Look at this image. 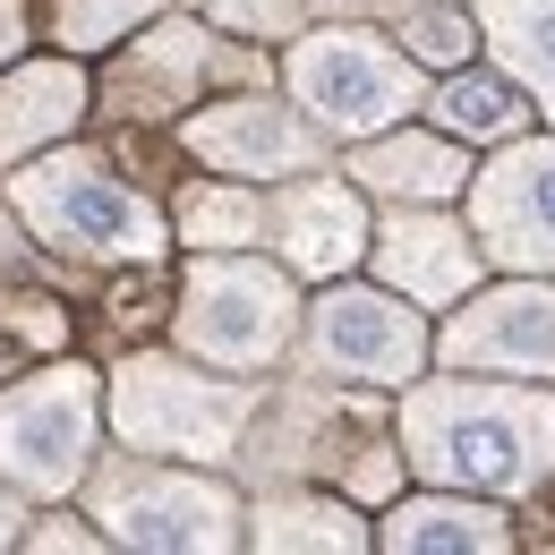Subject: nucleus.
Masks as SVG:
<instances>
[{"label": "nucleus", "mask_w": 555, "mask_h": 555, "mask_svg": "<svg viewBox=\"0 0 555 555\" xmlns=\"http://www.w3.org/2000/svg\"><path fill=\"white\" fill-rule=\"evenodd\" d=\"M367 248H376L385 291H402L418 308H462V299L479 291V257H487L479 231H462L453 214H436V206L385 214V231H376Z\"/></svg>", "instance_id": "obj_13"}, {"label": "nucleus", "mask_w": 555, "mask_h": 555, "mask_svg": "<svg viewBox=\"0 0 555 555\" xmlns=\"http://www.w3.org/2000/svg\"><path fill=\"white\" fill-rule=\"evenodd\" d=\"M94 521L112 547H163V555H222L248 539V504L222 479H197L163 453H94Z\"/></svg>", "instance_id": "obj_5"}, {"label": "nucleus", "mask_w": 555, "mask_h": 555, "mask_svg": "<svg viewBox=\"0 0 555 555\" xmlns=\"http://www.w3.org/2000/svg\"><path fill=\"white\" fill-rule=\"evenodd\" d=\"M180 145L206 163V171H231V180H299V171H325V129L282 103L266 86L248 94H222V103H189L180 112Z\"/></svg>", "instance_id": "obj_9"}, {"label": "nucleus", "mask_w": 555, "mask_h": 555, "mask_svg": "<svg viewBox=\"0 0 555 555\" xmlns=\"http://www.w3.org/2000/svg\"><path fill=\"white\" fill-rule=\"evenodd\" d=\"M402 462L427 487H470V495H530L555 479V393L487 385V367H453L436 385L402 393Z\"/></svg>", "instance_id": "obj_1"}, {"label": "nucleus", "mask_w": 555, "mask_h": 555, "mask_svg": "<svg viewBox=\"0 0 555 555\" xmlns=\"http://www.w3.org/2000/svg\"><path fill=\"white\" fill-rule=\"evenodd\" d=\"M17 43H26V0H0V69L17 61Z\"/></svg>", "instance_id": "obj_27"}, {"label": "nucleus", "mask_w": 555, "mask_h": 555, "mask_svg": "<svg viewBox=\"0 0 555 555\" xmlns=\"http://www.w3.org/2000/svg\"><path fill=\"white\" fill-rule=\"evenodd\" d=\"M427 112H436V129H453L462 145H504V138H521V120L539 112L513 77H479L470 61L462 69H444V86L427 94Z\"/></svg>", "instance_id": "obj_20"}, {"label": "nucleus", "mask_w": 555, "mask_h": 555, "mask_svg": "<svg viewBox=\"0 0 555 555\" xmlns=\"http://www.w3.org/2000/svg\"><path fill=\"white\" fill-rule=\"evenodd\" d=\"M282 86H291V103L325 138H350V145L393 129V120H411L427 103V77H418V61L393 35H376V26H325V17L291 35Z\"/></svg>", "instance_id": "obj_4"}, {"label": "nucleus", "mask_w": 555, "mask_h": 555, "mask_svg": "<svg viewBox=\"0 0 555 555\" xmlns=\"http://www.w3.org/2000/svg\"><path fill=\"white\" fill-rule=\"evenodd\" d=\"M444 367H487V376H530L555 385V291L547 282H504L462 299V317L436 334Z\"/></svg>", "instance_id": "obj_11"}, {"label": "nucleus", "mask_w": 555, "mask_h": 555, "mask_svg": "<svg viewBox=\"0 0 555 555\" xmlns=\"http://www.w3.org/2000/svg\"><path fill=\"white\" fill-rule=\"evenodd\" d=\"M266 240L282 248V266L299 282H334L367 257V206L350 180H325V171H299L266 197Z\"/></svg>", "instance_id": "obj_12"}, {"label": "nucleus", "mask_w": 555, "mask_h": 555, "mask_svg": "<svg viewBox=\"0 0 555 555\" xmlns=\"http://www.w3.org/2000/svg\"><path fill=\"white\" fill-rule=\"evenodd\" d=\"M248 547H274V555H291V547H334V555H350V547H367V521L350 513L343 495L266 487V495L248 504Z\"/></svg>", "instance_id": "obj_19"}, {"label": "nucleus", "mask_w": 555, "mask_h": 555, "mask_svg": "<svg viewBox=\"0 0 555 555\" xmlns=\"http://www.w3.org/2000/svg\"><path fill=\"white\" fill-rule=\"evenodd\" d=\"M189 9H206L214 26H231V35H274V43H291V35L317 26V9H334V0H189Z\"/></svg>", "instance_id": "obj_25"}, {"label": "nucleus", "mask_w": 555, "mask_h": 555, "mask_svg": "<svg viewBox=\"0 0 555 555\" xmlns=\"http://www.w3.org/2000/svg\"><path fill=\"white\" fill-rule=\"evenodd\" d=\"M86 120V69L77 61H9L0 69V171L61 145Z\"/></svg>", "instance_id": "obj_16"}, {"label": "nucleus", "mask_w": 555, "mask_h": 555, "mask_svg": "<svg viewBox=\"0 0 555 555\" xmlns=\"http://www.w3.org/2000/svg\"><path fill=\"white\" fill-rule=\"evenodd\" d=\"M479 43H487L479 17H462V9H444V0H411V9H402V52H411L418 69H462Z\"/></svg>", "instance_id": "obj_22"}, {"label": "nucleus", "mask_w": 555, "mask_h": 555, "mask_svg": "<svg viewBox=\"0 0 555 555\" xmlns=\"http://www.w3.org/2000/svg\"><path fill=\"white\" fill-rule=\"evenodd\" d=\"M9 214L77 266H154L171 248V222L154 197H138L103 154H77V145H43L9 171Z\"/></svg>", "instance_id": "obj_2"}, {"label": "nucleus", "mask_w": 555, "mask_h": 555, "mask_svg": "<svg viewBox=\"0 0 555 555\" xmlns=\"http://www.w3.org/2000/svg\"><path fill=\"white\" fill-rule=\"evenodd\" d=\"M17 547H69V555H94L103 547V530H77V521H26V539Z\"/></svg>", "instance_id": "obj_26"}, {"label": "nucleus", "mask_w": 555, "mask_h": 555, "mask_svg": "<svg viewBox=\"0 0 555 555\" xmlns=\"http://www.w3.org/2000/svg\"><path fill=\"white\" fill-rule=\"evenodd\" d=\"M376 539L393 555H495V547H513V521L495 504H479L470 487H436V495L393 504Z\"/></svg>", "instance_id": "obj_17"}, {"label": "nucleus", "mask_w": 555, "mask_h": 555, "mask_svg": "<svg viewBox=\"0 0 555 555\" xmlns=\"http://www.w3.org/2000/svg\"><path fill=\"white\" fill-rule=\"evenodd\" d=\"M214 61H222V43H214L206 26L163 17V26H145L138 43L120 52V69L103 77V94H112L120 120H163V112H189V103H197V86L214 77Z\"/></svg>", "instance_id": "obj_14"}, {"label": "nucleus", "mask_w": 555, "mask_h": 555, "mask_svg": "<svg viewBox=\"0 0 555 555\" xmlns=\"http://www.w3.org/2000/svg\"><path fill=\"white\" fill-rule=\"evenodd\" d=\"M171 231L189 240V248H257L266 240V197L248 189V180H197L189 197H180V214H171Z\"/></svg>", "instance_id": "obj_21"}, {"label": "nucleus", "mask_w": 555, "mask_h": 555, "mask_svg": "<svg viewBox=\"0 0 555 555\" xmlns=\"http://www.w3.org/2000/svg\"><path fill=\"white\" fill-rule=\"evenodd\" d=\"M61 343H69L61 308H43V299H0V376H17L35 350L61 359Z\"/></svg>", "instance_id": "obj_24"}, {"label": "nucleus", "mask_w": 555, "mask_h": 555, "mask_svg": "<svg viewBox=\"0 0 555 555\" xmlns=\"http://www.w3.org/2000/svg\"><path fill=\"white\" fill-rule=\"evenodd\" d=\"M257 418H266V393L240 385V367H189L163 350L120 359L103 385V427L163 462H240Z\"/></svg>", "instance_id": "obj_3"}, {"label": "nucleus", "mask_w": 555, "mask_h": 555, "mask_svg": "<svg viewBox=\"0 0 555 555\" xmlns=\"http://www.w3.org/2000/svg\"><path fill=\"white\" fill-rule=\"evenodd\" d=\"M17 539H26V495L0 479V547H17Z\"/></svg>", "instance_id": "obj_28"}, {"label": "nucleus", "mask_w": 555, "mask_h": 555, "mask_svg": "<svg viewBox=\"0 0 555 555\" xmlns=\"http://www.w3.org/2000/svg\"><path fill=\"white\" fill-rule=\"evenodd\" d=\"M418 367H427V325H418V299L402 291H325L299 325V376L317 385L385 393V385H411Z\"/></svg>", "instance_id": "obj_8"}, {"label": "nucleus", "mask_w": 555, "mask_h": 555, "mask_svg": "<svg viewBox=\"0 0 555 555\" xmlns=\"http://www.w3.org/2000/svg\"><path fill=\"white\" fill-rule=\"evenodd\" d=\"M180 350L206 359V367H274L291 334H299V291H291V266H266L248 248H206L189 282H180Z\"/></svg>", "instance_id": "obj_6"}, {"label": "nucleus", "mask_w": 555, "mask_h": 555, "mask_svg": "<svg viewBox=\"0 0 555 555\" xmlns=\"http://www.w3.org/2000/svg\"><path fill=\"white\" fill-rule=\"evenodd\" d=\"M402 9H411V0H402Z\"/></svg>", "instance_id": "obj_29"}, {"label": "nucleus", "mask_w": 555, "mask_h": 555, "mask_svg": "<svg viewBox=\"0 0 555 555\" xmlns=\"http://www.w3.org/2000/svg\"><path fill=\"white\" fill-rule=\"evenodd\" d=\"M94 444H103V385L94 367L52 359L17 385H0V479L35 504H61L94 479Z\"/></svg>", "instance_id": "obj_7"}, {"label": "nucleus", "mask_w": 555, "mask_h": 555, "mask_svg": "<svg viewBox=\"0 0 555 555\" xmlns=\"http://www.w3.org/2000/svg\"><path fill=\"white\" fill-rule=\"evenodd\" d=\"M470 231L495 266L555 274V138H504V154L470 171Z\"/></svg>", "instance_id": "obj_10"}, {"label": "nucleus", "mask_w": 555, "mask_h": 555, "mask_svg": "<svg viewBox=\"0 0 555 555\" xmlns=\"http://www.w3.org/2000/svg\"><path fill=\"white\" fill-rule=\"evenodd\" d=\"M479 35L504 77L555 120V0H479Z\"/></svg>", "instance_id": "obj_18"}, {"label": "nucleus", "mask_w": 555, "mask_h": 555, "mask_svg": "<svg viewBox=\"0 0 555 555\" xmlns=\"http://www.w3.org/2000/svg\"><path fill=\"white\" fill-rule=\"evenodd\" d=\"M350 180H359L367 197H385V206H444V197L470 189V163H462V138H453V129H402V120H393V129L359 138Z\"/></svg>", "instance_id": "obj_15"}, {"label": "nucleus", "mask_w": 555, "mask_h": 555, "mask_svg": "<svg viewBox=\"0 0 555 555\" xmlns=\"http://www.w3.org/2000/svg\"><path fill=\"white\" fill-rule=\"evenodd\" d=\"M154 9H163V0H52V35H61L69 52H103V43L138 35Z\"/></svg>", "instance_id": "obj_23"}]
</instances>
